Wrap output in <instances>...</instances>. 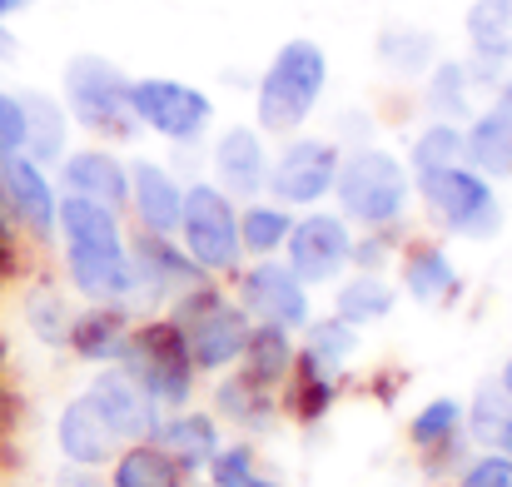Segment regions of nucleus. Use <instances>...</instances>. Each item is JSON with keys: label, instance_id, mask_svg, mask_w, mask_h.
<instances>
[{"label": "nucleus", "instance_id": "1", "mask_svg": "<svg viewBox=\"0 0 512 487\" xmlns=\"http://www.w3.org/2000/svg\"><path fill=\"white\" fill-rule=\"evenodd\" d=\"M55 229L65 239V269L75 294L90 304H130L135 274H130V244L120 234V214L110 204L65 194Z\"/></svg>", "mask_w": 512, "mask_h": 487}, {"label": "nucleus", "instance_id": "2", "mask_svg": "<svg viewBox=\"0 0 512 487\" xmlns=\"http://www.w3.org/2000/svg\"><path fill=\"white\" fill-rule=\"evenodd\" d=\"M324 85H329V55L319 40L309 35H294L274 50L259 90H254V120L259 130L269 135H294L324 100Z\"/></svg>", "mask_w": 512, "mask_h": 487}, {"label": "nucleus", "instance_id": "3", "mask_svg": "<svg viewBox=\"0 0 512 487\" xmlns=\"http://www.w3.org/2000/svg\"><path fill=\"white\" fill-rule=\"evenodd\" d=\"M65 115L105 140H135L140 120L130 110V75L105 55H75L65 65Z\"/></svg>", "mask_w": 512, "mask_h": 487}, {"label": "nucleus", "instance_id": "4", "mask_svg": "<svg viewBox=\"0 0 512 487\" xmlns=\"http://www.w3.org/2000/svg\"><path fill=\"white\" fill-rule=\"evenodd\" d=\"M334 194H339L343 214L363 229H388L403 219L408 209V194H413V179L398 155L388 150H353L348 160H339V179H334Z\"/></svg>", "mask_w": 512, "mask_h": 487}, {"label": "nucleus", "instance_id": "5", "mask_svg": "<svg viewBox=\"0 0 512 487\" xmlns=\"http://www.w3.org/2000/svg\"><path fill=\"white\" fill-rule=\"evenodd\" d=\"M413 189L423 194L428 209L443 214V224L463 239H498L503 229V204L493 194V179L478 174L473 164H433L413 174Z\"/></svg>", "mask_w": 512, "mask_h": 487}, {"label": "nucleus", "instance_id": "6", "mask_svg": "<svg viewBox=\"0 0 512 487\" xmlns=\"http://www.w3.org/2000/svg\"><path fill=\"white\" fill-rule=\"evenodd\" d=\"M120 368L160 403V408H189V393H194V358L184 348V333L174 319H155L145 328H130L125 338V353H120Z\"/></svg>", "mask_w": 512, "mask_h": 487}, {"label": "nucleus", "instance_id": "7", "mask_svg": "<svg viewBox=\"0 0 512 487\" xmlns=\"http://www.w3.org/2000/svg\"><path fill=\"white\" fill-rule=\"evenodd\" d=\"M174 324L184 333V348L194 358V368L204 373H219L229 363L244 358V343H249V314L229 299H219L214 289H189L179 294V309H174Z\"/></svg>", "mask_w": 512, "mask_h": 487}, {"label": "nucleus", "instance_id": "8", "mask_svg": "<svg viewBox=\"0 0 512 487\" xmlns=\"http://www.w3.org/2000/svg\"><path fill=\"white\" fill-rule=\"evenodd\" d=\"M179 239L184 254L204 269V274H229L239 269V209L219 184H189L184 189V209H179Z\"/></svg>", "mask_w": 512, "mask_h": 487}, {"label": "nucleus", "instance_id": "9", "mask_svg": "<svg viewBox=\"0 0 512 487\" xmlns=\"http://www.w3.org/2000/svg\"><path fill=\"white\" fill-rule=\"evenodd\" d=\"M130 110H135L140 130H155L174 145H194L214 120V100L199 85H184V80H170V75L130 80Z\"/></svg>", "mask_w": 512, "mask_h": 487}, {"label": "nucleus", "instance_id": "10", "mask_svg": "<svg viewBox=\"0 0 512 487\" xmlns=\"http://www.w3.org/2000/svg\"><path fill=\"white\" fill-rule=\"evenodd\" d=\"M289 269L304 289L314 284H329L339 279L343 264H353V229L343 224V214H329V209H314L304 219H294L289 229Z\"/></svg>", "mask_w": 512, "mask_h": 487}, {"label": "nucleus", "instance_id": "11", "mask_svg": "<svg viewBox=\"0 0 512 487\" xmlns=\"http://www.w3.org/2000/svg\"><path fill=\"white\" fill-rule=\"evenodd\" d=\"M334 179H339V150L329 140H289L284 155L269 169V189L279 204H319L334 194Z\"/></svg>", "mask_w": 512, "mask_h": 487}, {"label": "nucleus", "instance_id": "12", "mask_svg": "<svg viewBox=\"0 0 512 487\" xmlns=\"http://www.w3.org/2000/svg\"><path fill=\"white\" fill-rule=\"evenodd\" d=\"M85 398L95 403V413L110 423V433L120 438V443H145V438H160V403L125 373V368H105L90 388H85Z\"/></svg>", "mask_w": 512, "mask_h": 487}, {"label": "nucleus", "instance_id": "13", "mask_svg": "<svg viewBox=\"0 0 512 487\" xmlns=\"http://www.w3.org/2000/svg\"><path fill=\"white\" fill-rule=\"evenodd\" d=\"M239 309L254 314L259 324H274V328H304L309 324V289L294 279L289 264H274V259H259L244 284H239Z\"/></svg>", "mask_w": 512, "mask_h": 487}, {"label": "nucleus", "instance_id": "14", "mask_svg": "<svg viewBox=\"0 0 512 487\" xmlns=\"http://www.w3.org/2000/svg\"><path fill=\"white\" fill-rule=\"evenodd\" d=\"M130 274H135V294L130 299H165V294H189L199 289V264L189 254H179L170 234H140L130 249Z\"/></svg>", "mask_w": 512, "mask_h": 487}, {"label": "nucleus", "instance_id": "15", "mask_svg": "<svg viewBox=\"0 0 512 487\" xmlns=\"http://www.w3.org/2000/svg\"><path fill=\"white\" fill-rule=\"evenodd\" d=\"M0 189H5V209H10V219H20L30 234H55L60 199H55L45 169L30 160V155H10V160H0Z\"/></svg>", "mask_w": 512, "mask_h": 487}, {"label": "nucleus", "instance_id": "16", "mask_svg": "<svg viewBox=\"0 0 512 487\" xmlns=\"http://www.w3.org/2000/svg\"><path fill=\"white\" fill-rule=\"evenodd\" d=\"M214 179L229 199H254L269 179V160H264V140L254 125H229L219 140H214Z\"/></svg>", "mask_w": 512, "mask_h": 487}, {"label": "nucleus", "instance_id": "17", "mask_svg": "<svg viewBox=\"0 0 512 487\" xmlns=\"http://www.w3.org/2000/svg\"><path fill=\"white\" fill-rule=\"evenodd\" d=\"M55 443H60L65 463H75V468H105V463H115V453H120V438L110 433V423L95 413V403H90L85 393L60 408Z\"/></svg>", "mask_w": 512, "mask_h": 487}, {"label": "nucleus", "instance_id": "18", "mask_svg": "<svg viewBox=\"0 0 512 487\" xmlns=\"http://www.w3.org/2000/svg\"><path fill=\"white\" fill-rule=\"evenodd\" d=\"M60 184L65 194L95 199V204H130V164H120L110 150H75L60 160Z\"/></svg>", "mask_w": 512, "mask_h": 487}, {"label": "nucleus", "instance_id": "19", "mask_svg": "<svg viewBox=\"0 0 512 487\" xmlns=\"http://www.w3.org/2000/svg\"><path fill=\"white\" fill-rule=\"evenodd\" d=\"M130 199L135 214L145 224V234H179V209H184V189L174 184V174L155 160L130 164Z\"/></svg>", "mask_w": 512, "mask_h": 487}, {"label": "nucleus", "instance_id": "20", "mask_svg": "<svg viewBox=\"0 0 512 487\" xmlns=\"http://www.w3.org/2000/svg\"><path fill=\"white\" fill-rule=\"evenodd\" d=\"M125 338H130V324H125V309L120 304H95L90 314L70 319V333H65V343L85 363H120Z\"/></svg>", "mask_w": 512, "mask_h": 487}, {"label": "nucleus", "instance_id": "21", "mask_svg": "<svg viewBox=\"0 0 512 487\" xmlns=\"http://www.w3.org/2000/svg\"><path fill=\"white\" fill-rule=\"evenodd\" d=\"M184 473H199L214 453H219V423L209 413H189V408H174V418L160 423V438H155Z\"/></svg>", "mask_w": 512, "mask_h": 487}, {"label": "nucleus", "instance_id": "22", "mask_svg": "<svg viewBox=\"0 0 512 487\" xmlns=\"http://www.w3.org/2000/svg\"><path fill=\"white\" fill-rule=\"evenodd\" d=\"M463 160L488 179H512V115L488 110L463 130Z\"/></svg>", "mask_w": 512, "mask_h": 487}, {"label": "nucleus", "instance_id": "23", "mask_svg": "<svg viewBox=\"0 0 512 487\" xmlns=\"http://www.w3.org/2000/svg\"><path fill=\"white\" fill-rule=\"evenodd\" d=\"M110 487H184V468L155 438H145V443H130V448L115 453Z\"/></svg>", "mask_w": 512, "mask_h": 487}, {"label": "nucleus", "instance_id": "24", "mask_svg": "<svg viewBox=\"0 0 512 487\" xmlns=\"http://www.w3.org/2000/svg\"><path fill=\"white\" fill-rule=\"evenodd\" d=\"M403 289H408V299H418V304H448V299L463 289V279H458L453 259H448L438 244H423V249H413V254L403 259Z\"/></svg>", "mask_w": 512, "mask_h": 487}, {"label": "nucleus", "instance_id": "25", "mask_svg": "<svg viewBox=\"0 0 512 487\" xmlns=\"http://www.w3.org/2000/svg\"><path fill=\"white\" fill-rule=\"evenodd\" d=\"M20 105H25V155L35 164L65 160V135H70L65 105L50 100V95H40V90L20 95Z\"/></svg>", "mask_w": 512, "mask_h": 487}, {"label": "nucleus", "instance_id": "26", "mask_svg": "<svg viewBox=\"0 0 512 487\" xmlns=\"http://www.w3.org/2000/svg\"><path fill=\"white\" fill-rule=\"evenodd\" d=\"M294 343H289V328H274V324H259L249 333V343H244V373L254 378V383H264V388H279L289 373H294Z\"/></svg>", "mask_w": 512, "mask_h": 487}, {"label": "nucleus", "instance_id": "27", "mask_svg": "<svg viewBox=\"0 0 512 487\" xmlns=\"http://www.w3.org/2000/svg\"><path fill=\"white\" fill-rule=\"evenodd\" d=\"M214 408H219L229 423H239V428H264V423L274 418V388H264V383H254L249 373H239V378H224V383L214 388Z\"/></svg>", "mask_w": 512, "mask_h": 487}, {"label": "nucleus", "instance_id": "28", "mask_svg": "<svg viewBox=\"0 0 512 487\" xmlns=\"http://www.w3.org/2000/svg\"><path fill=\"white\" fill-rule=\"evenodd\" d=\"M408 438H413V448H423L428 458L453 453L458 438H463V403H458V398H433V403L418 408V418L408 423Z\"/></svg>", "mask_w": 512, "mask_h": 487}, {"label": "nucleus", "instance_id": "29", "mask_svg": "<svg viewBox=\"0 0 512 487\" xmlns=\"http://www.w3.org/2000/svg\"><path fill=\"white\" fill-rule=\"evenodd\" d=\"M393 289L378 279V274H358V279H348L339 284V299H334V314H339L343 324H378V319H388L393 314Z\"/></svg>", "mask_w": 512, "mask_h": 487}, {"label": "nucleus", "instance_id": "30", "mask_svg": "<svg viewBox=\"0 0 512 487\" xmlns=\"http://www.w3.org/2000/svg\"><path fill=\"white\" fill-rule=\"evenodd\" d=\"M289 229H294V214L284 204H249L239 214V244L254 259H269L274 249H284L289 244Z\"/></svg>", "mask_w": 512, "mask_h": 487}, {"label": "nucleus", "instance_id": "31", "mask_svg": "<svg viewBox=\"0 0 512 487\" xmlns=\"http://www.w3.org/2000/svg\"><path fill=\"white\" fill-rule=\"evenodd\" d=\"M353 348H358V328L343 324L339 314L304 324V358L319 363V368H329V373H343V363L353 358Z\"/></svg>", "mask_w": 512, "mask_h": 487}, {"label": "nucleus", "instance_id": "32", "mask_svg": "<svg viewBox=\"0 0 512 487\" xmlns=\"http://www.w3.org/2000/svg\"><path fill=\"white\" fill-rule=\"evenodd\" d=\"M468 40L478 55L512 60V0H478L468 5Z\"/></svg>", "mask_w": 512, "mask_h": 487}, {"label": "nucleus", "instance_id": "33", "mask_svg": "<svg viewBox=\"0 0 512 487\" xmlns=\"http://www.w3.org/2000/svg\"><path fill=\"white\" fill-rule=\"evenodd\" d=\"M378 55H383V65L388 70H398V75H428L438 60V45H433V35H423V30H408V25H393V30H383L378 35Z\"/></svg>", "mask_w": 512, "mask_h": 487}, {"label": "nucleus", "instance_id": "34", "mask_svg": "<svg viewBox=\"0 0 512 487\" xmlns=\"http://www.w3.org/2000/svg\"><path fill=\"white\" fill-rule=\"evenodd\" d=\"M294 413L304 418V423H314V418H324L329 413V403L339 398V373H329V368H319V363H309L304 353L294 358Z\"/></svg>", "mask_w": 512, "mask_h": 487}, {"label": "nucleus", "instance_id": "35", "mask_svg": "<svg viewBox=\"0 0 512 487\" xmlns=\"http://www.w3.org/2000/svg\"><path fill=\"white\" fill-rule=\"evenodd\" d=\"M468 95H473V70L463 60H438L428 70V105L443 115V120H458L468 115Z\"/></svg>", "mask_w": 512, "mask_h": 487}, {"label": "nucleus", "instance_id": "36", "mask_svg": "<svg viewBox=\"0 0 512 487\" xmlns=\"http://www.w3.org/2000/svg\"><path fill=\"white\" fill-rule=\"evenodd\" d=\"M463 160V130L438 120L413 140V169H433V164H458Z\"/></svg>", "mask_w": 512, "mask_h": 487}, {"label": "nucleus", "instance_id": "37", "mask_svg": "<svg viewBox=\"0 0 512 487\" xmlns=\"http://www.w3.org/2000/svg\"><path fill=\"white\" fill-rule=\"evenodd\" d=\"M204 473H209V487H249L259 473H254V448L249 443H219V453L204 463Z\"/></svg>", "mask_w": 512, "mask_h": 487}, {"label": "nucleus", "instance_id": "38", "mask_svg": "<svg viewBox=\"0 0 512 487\" xmlns=\"http://www.w3.org/2000/svg\"><path fill=\"white\" fill-rule=\"evenodd\" d=\"M512 413V398L503 393V388H483L478 398H473V408L463 413V423H468V433L478 438V443H493L498 438V428L508 423Z\"/></svg>", "mask_w": 512, "mask_h": 487}, {"label": "nucleus", "instance_id": "39", "mask_svg": "<svg viewBox=\"0 0 512 487\" xmlns=\"http://www.w3.org/2000/svg\"><path fill=\"white\" fill-rule=\"evenodd\" d=\"M25 314H30V328H35L45 343H65V333H70V309H65L55 294H30Z\"/></svg>", "mask_w": 512, "mask_h": 487}, {"label": "nucleus", "instance_id": "40", "mask_svg": "<svg viewBox=\"0 0 512 487\" xmlns=\"http://www.w3.org/2000/svg\"><path fill=\"white\" fill-rule=\"evenodd\" d=\"M25 155V105L20 95H0V160Z\"/></svg>", "mask_w": 512, "mask_h": 487}, {"label": "nucleus", "instance_id": "41", "mask_svg": "<svg viewBox=\"0 0 512 487\" xmlns=\"http://www.w3.org/2000/svg\"><path fill=\"white\" fill-rule=\"evenodd\" d=\"M458 487H512V458H503V453H483V458H473V463L463 468Z\"/></svg>", "mask_w": 512, "mask_h": 487}, {"label": "nucleus", "instance_id": "42", "mask_svg": "<svg viewBox=\"0 0 512 487\" xmlns=\"http://www.w3.org/2000/svg\"><path fill=\"white\" fill-rule=\"evenodd\" d=\"M50 487H105V483H100L90 468H75V463H70L65 473H55V483H50Z\"/></svg>", "mask_w": 512, "mask_h": 487}, {"label": "nucleus", "instance_id": "43", "mask_svg": "<svg viewBox=\"0 0 512 487\" xmlns=\"http://www.w3.org/2000/svg\"><path fill=\"white\" fill-rule=\"evenodd\" d=\"M493 448H498L503 458H512V413H508V423L498 428V438H493Z\"/></svg>", "mask_w": 512, "mask_h": 487}, {"label": "nucleus", "instance_id": "44", "mask_svg": "<svg viewBox=\"0 0 512 487\" xmlns=\"http://www.w3.org/2000/svg\"><path fill=\"white\" fill-rule=\"evenodd\" d=\"M498 110H508V115H512V75H503V80H498Z\"/></svg>", "mask_w": 512, "mask_h": 487}, {"label": "nucleus", "instance_id": "45", "mask_svg": "<svg viewBox=\"0 0 512 487\" xmlns=\"http://www.w3.org/2000/svg\"><path fill=\"white\" fill-rule=\"evenodd\" d=\"M5 55H15V35H10L5 20H0V60H5Z\"/></svg>", "mask_w": 512, "mask_h": 487}, {"label": "nucleus", "instance_id": "46", "mask_svg": "<svg viewBox=\"0 0 512 487\" xmlns=\"http://www.w3.org/2000/svg\"><path fill=\"white\" fill-rule=\"evenodd\" d=\"M25 5H30V0H0V20H5V15H20Z\"/></svg>", "mask_w": 512, "mask_h": 487}, {"label": "nucleus", "instance_id": "47", "mask_svg": "<svg viewBox=\"0 0 512 487\" xmlns=\"http://www.w3.org/2000/svg\"><path fill=\"white\" fill-rule=\"evenodd\" d=\"M498 388H503V393H508V398H512V358H508V363H503V378H498Z\"/></svg>", "mask_w": 512, "mask_h": 487}, {"label": "nucleus", "instance_id": "48", "mask_svg": "<svg viewBox=\"0 0 512 487\" xmlns=\"http://www.w3.org/2000/svg\"><path fill=\"white\" fill-rule=\"evenodd\" d=\"M249 487H284V483H264V478H254V483H249Z\"/></svg>", "mask_w": 512, "mask_h": 487}]
</instances>
